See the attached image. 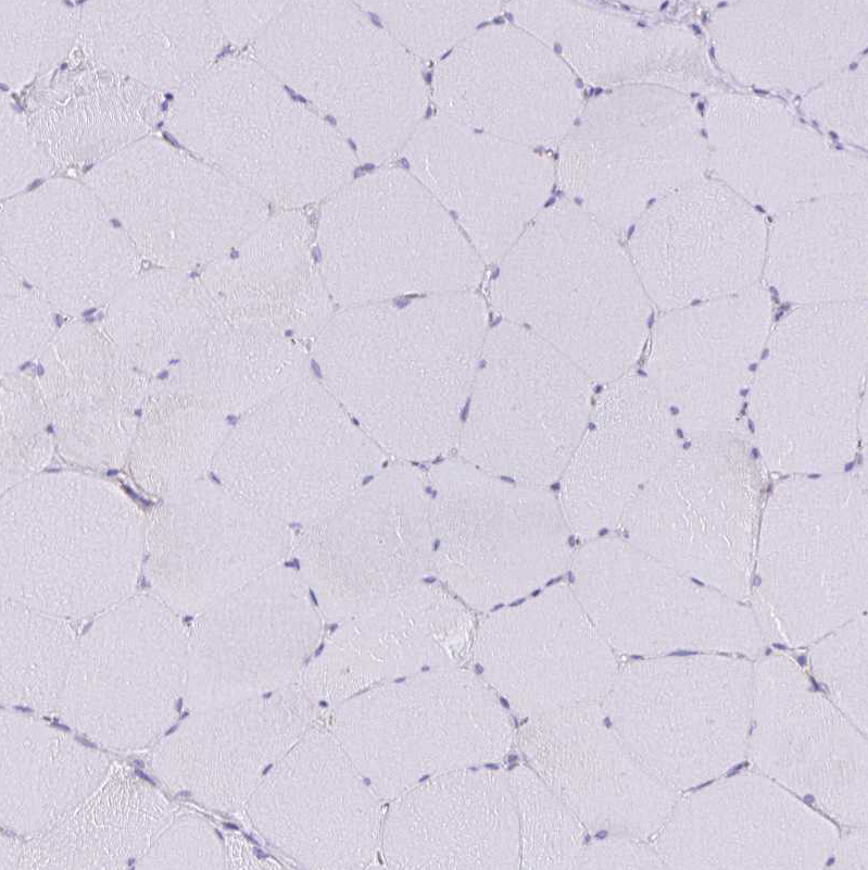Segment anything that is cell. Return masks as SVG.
<instances>
[{"label":"cell","instance_id":"6","mask_svg":"<svg viewBox=\"0 0 868 870\" xmlns=\"http://www.w3.org/2000/svg\"><path fill=\"white\" fill-rule=\"evenodd\" d=\"M591 411L590 378L530 331L504 322L487 334L461 452L488 473L542 487L564 473Z\"/></svg>","mask_w":868,"mask_h":870},{"label":"cell","instance_id":"26","mask_svg":"<svg viewBox=\"0 0 868 870\" xmlns=\"http://www.w3.org/2000/svg\"><path fill=\"white\" fill-rule=\"evenodd\" d=\"M519 832V867L577 868L586 847L584 826L528 766L507 775Z\"/></svg>","mask_w":868,"mask_h":870},{"label":"cell","instance_id":"4","mask_svg":"<svg viewBox=\"0 0 868 870\" xmlns=\"http://www.w3.org/2000/svg\"><path fill=\"white\" fill-rule=\"evenodd\" d=\"M764 463L739 428L691 438L630 501L626 539L737 600L751 592Z\"/></svg>","mask_w":868,"mask_h":870},{"label":"cell","instance_id":"9","mask_svg":"<svg viewBox=\"0 0 868 870\" xmlns=\"http://www.w3.org/2000/svg\"><path fill=\"white\" fill-rule=\"evenodd\" d=\"M380 799L334 734L311 726L259 783L251 816L301 867L363 869L380 843Z\"/></svg>","mask_w":868,"mask_h":870},{"label":"cell","instance_id":"27","mask_svg":"<svg viewBox=\"0 0 868 870\" xmlns=\"http://www.w3.org/2000/svg\"><path fill=\"white\" fill-rule=\"evenodd\" d=\"M136 773H137L139 776H141L142 779H144L146 781H148V782H150V783L154 784L153 780H152V779H150L148 775H146L143 772H141V771H139V770H136Z\"/></svg>","mask_w":868,"mask_h":870},{"label":"cell","instance_id":"18","mask_svg":"<svg viewBox=\"0 0 868 870\" xmlns=\"http://www.w3.org/2000/svg\"><path fill=\"white\" fill-rule=\"evenodd\" d=\"M650 96L625 88L595 98L562 141L563 189L612 232L641 216L659 184L661 130Z\"/></svg>","mask_w":868,"mask_h":870},{"label":"cell","instance_id":"29","mask_svg":"<svg viewBox=\"0 0 868 870\" xmlns=\"http://www.w3.org/2000/svg\"><path fill=\"white\" fill-rule=\"evenodd\" d=\"M53 724H54V725H56V726H58V728H60V729H63V730H68V729H67L65 725L59 724V723H56V722H54Z\"/></svg>","mask_w":868,"mask_h":870},{"label":"cell","instance_id":"19","mask_svg":"<svg viewBox=\"0 0 868 870\" xmlns=\"http://www.w3.org/2000/svg\"><path fill=\"white\" fill-rule=\"evenodd\" d=\"M571 591L608 645L653 646L675 617H708L743 610L712 588L629 540H590L573 560Z\"/></svg>","mask_w":868,"mask_h":870},{"label":"cell","instance_id":"10","mask_svg":"<svg viewBox=\"0 0 868 870\" xmlns=\"http://www.w3.org/2000/svg\"><path fill=\"white\" fill-rule=\"evenodd\" d=\"M436 97L444 115L527 147L563 141L582 109L568 65L521 27L473 33L439 66Z\"/></svg>","mask_w":868,"mask_h":870},{"label":"cell","instance_id":"3","mask_svg":"<svg viewBox=\"0 0 868 870\" xmlns=\"http://www.w3.org/2000/svg\"><path fill=\"white\" fill-rule=\"evenodd\" d=\"M751 381L750 417L766 468L842 472L867 439V304L800 306L770 333Z\"/></svg>","mask_w":868,"mask_h":870},{"label":"cell","instance_id":"12","mask_svg":"<svg viewBox=\"0 0 868 870\" xmlns=\"http://www.w3.org/2000/svg\"><path fill=\"white\" fill-rule=\"evenodd\" d=\"M471 651L485 682L528 718L600 703L612 684L609 645L565 585L488 617Z\"/></svg>","mask_w":868,"mask_h":870},{"label":"cell","instance_id":"16","mask_svg":"<svg viewBox=\"0 0 868 870\" xmlns=\"http://www.w3.org/2000/svg\"><path fill=\"white\" fill-rule=\"evenodd\" d=\"M392 800L380 836L389 868L519 867L518 819L507 775L448 771Z\"/></svg>","mask_w":868,"mask_h":870},{"label":"cell","instance_id":"1","mask_svg":"<svg viewBox=\"0 0 868 870\" xmlns=\"http://www.w3.org/2000/svg\"><path fill=\"white\" fill-rule=\"evenodd\" d=\"M490 297L519 325L609 383L644 346L651 306L630 257L573 202L541 211L500 259Z\"/></svg>","mask_w":868,"mask_h":870},{"label":"cell","instance_id":"15","mask_svg":"<svg viewBox=\"0 0 868 870\" xmlns=\"http://www.w3.org/2000/svg\"><path fill=\"white\" fill-rule=\"evenodd\" d=\"M677 425L647 377L609 382L561 484L569 529L582 538L619 524L638 492L680 449Z\"/></svg>","mask_w":868,"mask_h":870},{"label":"cell","instance_id":"28","mask_svg":"<svg viewBox=\"0 0 868 870\" xmlns=\"http://www.w3.org/2000/svg\"><path fill=\"white\" fill-rule=\"evenodd\" d=\"M743 765H744V763H740V765H738L737 767H734V768H733V769H732V770L729 772V775H732L733 773H735V772L740 771V770H741V769L744 767Z\"/></svg>","mask_w":868,"mask_h":870},{"label":"cell","instance_id":"25","mask_svg":"<svg viewBox=\"0 0 868 870\" xmlns=\"http://www.w3.org/2000/svg\"><path fill=\"white\" fill-rule=\"evenodd\" d=\"M219 426L203 411L147 418L127 458L133 481L164 499L203 478L222 445Z\"/></svg>","mask_w":868,"mask_h":870},{"label":"cell","instance_id":"11","mask_svg":"<svg viewBox=\"0 0 868 870\" xmlns=\"http://www.w3.org/2000/svg\"><path fill=\"white\" fill-rule=\"evenodd\" d=\"M767 290L667 310L656 322L649 381L690 438L734 430L743 391L771 331Z\"/></svg>","mask_w":868,"mask_h":870},{"label":"cell","instance_id":"17","mask_svg":"<svg viewBox=\"0 0 868 870\" xmlns=\"http://www.w3.org/2000/svg\"><path fill=\"white\" fill-rule=\"evenodd\" d=\"M765 254L762 222L732 206L662 204L641 216L630 243L649 299L665 310L751 288Z\"/></svg>","mask_w":868,"mask_h":870},{"label":"cell","instance_id":"8","mask_svg":"<svg viewBox=\"0 0 868 870\" xmlns=\"http://www.w3.org/2000/svg\"><path fill=\"white\" fill-rule=\"evenodd\" d=\"M754 600L780 616H846L867 602L866 482L791 475L765 500Z\"/></svg>","mask_w":868,"mask_h":870},{"label":"cell","instance_id":"23","mask_svg":"<svg viewBox=\"0 0 868 870\" xmlns=\"http://www.w3.org/2000/svg\"><path fill=\"white\" fill-rule=\"evenodd\" d=\"M259 588L252 581L202 612L197 642L231 687L253 697L294 683L318 634L304 613L269 611Z\"/></svg>","mask_w":868,"mask_h":870},{"label":"cell","instance_id":"24","mask_svg":"<svg viewBox=\"0 0 868 870\" xmlns=\"http://www.w3.org/2000/svg\"><path fill=\"white\" fill-rule=\"evenodd\" d=\"M510 8L519 27L590 84L636 77L653 55L645 27L615 10L578 2H515Z\"/></svg>","mask_w":868,"mask_h":870},{"label":"cell","instance_id":"22","mask_svg":"<svg viewBox=\"0 0 868 870\" xmlns=\"http://www.w3.org/2000/svg\"><path fill=\"white\" fill-rule=\"evenodd\" d=\"M765 263L768 282L791 302L866 301L865 210L859 206L812 208L781 217Z\"/></svg>","mask_w":868,"mask_h":870},{"label":"cell","instance_id":"5","mask_svg":"<svg viewBox=\"0 0 868 870\" xmlns=\"http://www.w3.org/2000/svg\"><path fill=\"white\" fill-rule=\"evenodd\" d=\"M337 705L330 732L381 799L436 774L496 761L513 741L492 688L457 667L388 682Z\"/></svg>","mask_w":868,"mask_h":870},{"label":"cell","instance_id":"21","mask_svg":"<svg viewBox=\"0 0 868 870\" xmlns=\"http://www.w3.org/2000/svg\"><path fill=\"white\" fill-rule=\"evenodd\" d=\"M612 728L599 703H589L531 717L517 737L528 767L584 828L606 834L625 826L636 807Z\"/></svg>","mask_w":868,"mask_h":870},{"label":"cell","instance_id":"20","mask_svg":"<svg viewBox=\"0 0 868 870\" xmlns=\"http://www.w3.org/2000/svg\"><path fill=\"white\" fill-rule=\"evenodd\" d=\"M475 623L457 601L417 588L397 626H358L302 671L300 683L315 700L339 704L368 688L420 672L457 667L473 649Z\"/></svg>","mask_w":868,"mask_h":870},{"label":"cell","instance_id":"2","mask_svg":"<svg viewBox=\"0 0 868 870\" xmlns=\"http://www.w3.org/2000/svg\"><path fill=\"white\" fill-rule=\"evenodd\" d=\"M147 519L117 484L39 473L2 492L1 599L51 614L106 611L135 594Z\"/></svg>","mask_w":868,"mask_h":870},{"label":"cell","instance_id":"31","mask_svg":"<svg viewBox=\"0 0 868 870\" xmlns=\"http://www.w3.org/2000/svg\"><path fill=\"white\" fill-rule=\"evenodd\" d=\"M175 729H176V726H174V728L169 729V731L166 733V735H167V734H169V733H172V732H173Z\"/></svg>","mask_w":868,"mask_h":870},{"label":"cell","instance_id":"14","mask_svg":"<svg viewBox=\"0 0 868 870\" xmlns=\"http://www.w3.org/2000/svg\"><path fill=\"white\" fill-rule=\"evenodd\" d=\"M263 542L259 510L202 478L150 513L142 570L172 610L202 613L255 580Z\"/></svg>","mask_w":868,"mask_h":870},{"label":"cell","instance_id":"13","mask_svg":"<svg viewBox=\"0 0 868 870\" xmlns=\"http://www.w3.org/2000/svg\"><path fill=\"white\" fill-rule=\"evenodd\" d=\"M413 162L457 217L482 261H499L541 212L554 181L549 158L445 115L412 146Z\"/></svg>","mask_w":868,"mask_h":870},{"label":"cell","instance_id":"30","mask_svg":"<svg viewBox=\"0 0 868 870\" xmlns=\"http://www.w3.org/2000/svg\"><path fill=\"white\" fill-rule=\"evenodd\" d=\"M181 701H183V699L180 698V699L178 700V706H177V710H178V711H180V708H181Z\"/></svg>","mask_w":868,"mask_h":870},{"label":"cell","instance_id":"7","mask_svg":"<svg viewBox=\"0 0 868 870\" xmlns=\"http://www.w3.org/2000/svg\"><path fill=\"white\" fill-rule=\"evenodd\" d=\"M437 564L479 610L528 595L570 560L561 504L542 487L513 484L468 462L435 473Z\"/></svg>","mask_w":868,"mask_h":870}]
</instances>
